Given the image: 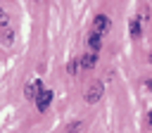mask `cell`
Returning <instances> with one entry per match:
<instances>
[{
    "label": "cell",
    "instance_id": "cell-1",
    "mask_svg": "<svg viewBox=\"0 0 152 133\" xmlns=\"http://www.w3.org/2000/svg\"><path fill=\"white\" fill-rule=\"evenodd\" d=\"M102 90H104V86L100 83V81H93L88 88H86V93H83V97H86V102L88 104H95L100 97H102Z\"/></svg>",
    "mask_w": 152,
    "mask_h": 133
},
{
    "label": "cell",
    "instance_id": "cell-2",
    "mask_svg": "<svg viewBox=\"0 0 152 133\" xmlns=\"http://www.w3.org/2000/svg\"><path fill=\"white\" fill-rule=\"evenodd\" d=\"M109 26H112V21H109L107 14H95V19H93V31H95V33L104 36V33L109 31Z\"/></svg>",
    "mask_w": 152,
    "mask_h": 133
},
{
    "label": "cell",
    "instance_id": "cell-3",
    "mask_svg": "<svg viewBox=\"0 0 152 133\" xmlns=\"http://www.w3.org/2000/svg\"><path fill=\"white\" fill-rule=\"evenodd\" d=\"M33 102H36V109H38V112H45V109L50 107V102H52V90H48V88L40 90L38 97H36Z\"/></svg>",
    "mask_w": 152,
    "mask_h": 133
},
{
    "label": "cell",
    "instance_id": "cell-4",
    "mask_svg": "<svg viewBox=\"0 0 152 133\" xmlns=\"http://www.w3.org/2000/svg\"><path fill=\"white\" fill-rule=\"evenodd\" d=\"M40 90H45V88H43V81H40V78H31V83H28L26 90H24V95H26L28 100H36Z\"/></svg>",
    "mask_w": 152,
    "mask_h": 133
},
{
    "label": "cell",
    "instance_id": "cell-5",
    "mask_svg": "<svg viewBox=\"0 0 152 133\" xmlns=\"http://www.w3.org/2000/svg\"><path fill=\"white\" fill-rule=\"evenodd\" d=\"M95 64H97V52L90 50V52H86V55L81 57V66H83V69H93Z\"/></svg>",
    "mask_w": 152,
    "mask_h": 133
},
{
    "label": "cell",
    "instance_id": "cell-6",
    "mask_svg": "<svg viewBox=\"0 0 152 133\" xmlns=\"http://www.w3.org/2000/svg\"><path fill=\"white\" fill-rule=\"evenodd\" d=\"M88 48H90V50H93V52H97V50H100V48H102V36H100V33H95V31H93V33H90V36H88Z\"/></svg>",
    "mask_w": 152,
    "mask_h": 133
},
{
    "label": "cell",
    "instance_id": "cell-7",
    "mask_svg": "<svg viewBox=\"0 0 152 133\" xmlns=\"http://www.w3.org/2000/svg\"><path fill=\"white\" fill-rule=\"evenodd\" d=\"M81 69H83V66H81V57H78V59H71V62L66 64V71H69L71 76H74V74H78Z\"/></svg>",
    "mask_w": 152,
    "mask_h": 133
},
{
    "label": "cell",
    "instance_id": "cell-8",
    "mask_svg": "<svg viewBox=\"0 0 152 133\" xmlns=\"http://www.w3.org/2000/svg\"><path fill=\"white\" fill-rule=\"evenodd\" d=\"M128 31H131L133 38H138V36H140V19H133V21L128 24Z\"/></svg>",
    "mask_w": 152,
    "mask_h": 133
},
{
    "label": "cell",
    "instance_id": "cell-9",
    "mask_svg": "<svg viewBox=\"0 0 152 133\" xmlns=\"http://www.w3.org/2000/svg\"><path fill=\"white\" fill-rule=\"evenodd\" d=\"M2 38H5V45H12V38H14V33H12V31H5V36H2Z\"/></svg>",
    "mask_w": 152,
    "mask_h": 133
},
{
    "label": "cell",
    "instance_id": "cell-10",
    "mask_svg": "<svg viewBox=\"0 0 152 133\" xmlns=\"http://www.w3.org/2000/svg\"><path fill=\"white\" fill-rule=\"evenodd\" d=\"M0 26H7V14L0 12Z\"/></svg>",
    "mask_w": 152,
    "mask_h": 133
},
{
    "label": "cell",
    "instance_id": "cell-11",
    "mask_svg": "<svg viewBox=\"0 0 152 133\" xmlns=\"http://www.w3.org/2000/svg\"><path fill=\"white\" fill-rule=\"evenodd\" d=\"M78 128H81V124H71V126H69V133H74V131H78Z\"/></svg>",
    "mask_w": 152,
    "mask_h": 133
},
{
    "label": "cell",
    "instance_id": "cell-12",
    "mask_svg": "<svg viewBox=\"0 0 152 133\" xmlns=\"http://www.w3.org/2000/svg\"><path fill=\"white\" fill-rule=\"evenodd\" d=\"M147 88H150V90H152V78H150V81H147Z\"/></svg>",
    "mask_w": 152,
    "mask_h": 133
},
{
    "label": "cell",
    "instance_id": "cell-13",
    "mask_svg": "<svg viewBox=\"0 0 152 133\" xmlns=\"http://www.w3.org/2000/svg\"><path fill=\"white\" fill-rule=\"evenodd\" d=\"M150 126H152V112H150Z\"/></svg>",
    "mask_w": 152,
    "mask_h": 133
},
{
    "label": "cell",
    "instance_id": "cell-14",
    "mask_svg": "<svg viewBox=\"0 0 152 133\" xmlns=\"http://www.w3.org/2000/svg\"><path fill=\"white\" fill-rule=\"evenodd\" d=\"M150 62H152V52H150Z\"/></svg>",
    "mask_w": 152,
    "mask_h": 133
}]
</instances>
